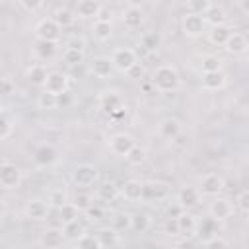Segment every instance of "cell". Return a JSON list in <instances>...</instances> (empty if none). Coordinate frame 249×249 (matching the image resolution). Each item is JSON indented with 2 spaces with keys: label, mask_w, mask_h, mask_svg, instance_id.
I'll return each instance as SVG.
<instances>
[{
  "label": "cell",
  "mask_w": 249,
  "mask_h": 249,
  "mask_svg": "<svg viewBox=\"0 0 249 249\" xmlns=\"http://www.w3.org/2000/svg\"><path fill=\"white\" fill-rule=\"evenodd\" d=\"M150 82H152L156 91L169 93V91H175L179 88L181 78H179V72L173 64H160V66H156Z\"/></svg>",
  "instance_id": "1"
},
{
  "label": "cell",
  "mask_w": 249,
  "mask_h": 249,
  "mask_svg": "<svg viewBox=\"0 0 249 249\" xmlns=\"http://www.w3.org/2000/svg\"><path fill=\"white\" fill-rule=\"evenodd\" d=\"M97 179H99V171H97V167L91 165V163H80V165H76L74 171H72V183H74L76 187H82V189L95 185Z\"/></svg>",
  "instance_id": "2"
},
{
  "label": "cell",
  "mask_w": 249,
  "mask_h": 249,
  "mask_svg": "<svg viewBox=\"0 0 249 249\" xmlns=\"http://www.w3.org/2000/svg\"><path fill=\"white\" fill-rule=\"evenodd\" d=\"M198 193L202 196H218L226 189V181L220 173H204L198 181Z\"/></svg>",
  "instance_id": "3"
},
{
  "label": "cell",
  "mask_w": 249,
  "mask_h": 249,
  "mask_svg": "<svg viewBox=\"0 0 249 249\" xmlns=\"http://www.w3.org/2000/svg\"><path fill=\"white\" fill-rule=\"evenodd\" d=\"M109 58H111V62H113V68L119 70V72H123V74H124L132 64L138 62V54H136V51L130 49V47H119V49H115Z\"/></svg>",
  "instance_id": "4"
},
{
  "label": "cell",
  "mask_w": 249,
  "mask_h": 249,
  "mask_svg": "<svg viewBox=\"0 0 249 249\" xmlns=\"http://www.w3.org/2000/svg\"><path fill=\"white\" fill-rule=\"evenodd\" d=\"M233 212H235V206H233V202H231L230 198L220 196V195H218V196H212V202H210V206H208L210 218H214L216 222H224V220L231 218Z\"/></svg>",
  "instance_id": "5"
},
{
  "label": "cell",
  "mask_w": 249,
  "mask_h": 249,
  "mask_svg": "<svg viewBox=\"0 0 249 249\" xmlns=\"http://www.w3.org/2000/svg\"><path fill=\"white\" fill-rule=\"evenodd\" d=\"M206 21H204V16L200 14H193V12H187L181 19V29L187 37H200L202 33H206Z\"/></svg>",
  "instance_id": "6"
},
{
  "label": "cell",
  "mask_w": 249,
  "mask_h": 249,
  "mask_svg": "<svg viewBox=\"0 0 249 249\" xmlns=\"http://www.w3.org/2000/svg\"><path fill=\"white\" fill-rule=\"evenodd\" d=\"M21 169L16 165V163H10V161H4L0 163V185L4 189H18L21 185Z\"/></svg>",
  "instance_id": "7"
},
{
  "label": "cell",
  "mask_w": 249,
  "mask_h": 249,
  "mask_svg": "<svg viewBox=\"0 0 249 249\" xmlns=\"http://www.w3.org/2000/svg\"><path fill=\"white\" fill-rule=\"evenodd\" d=\"M134 144H136V140H134L128 132H117V134L109 136V140H107L109 152L115 154V156H123V158H124V154H126Z\"/></svg>",
  "instance_id": "8"
},
{
  "label": "cell",
  "mask_w": 249,
  "mask_h": 249,
  "mask_svg": "<svg viewBox=\"0 0 249 249\" xmlns=\"http://www.w3.org/2000/svg\"><path fill=\"white\" fill-rule=\"evenodd\" d=\"M169 196V185L163 181L142 183V200H165Z\"/></svg>",
  "instance_id": "9"
},
{
  "label": "cell",
  "mask_w": 249,
  "mask_h": 249,
  "mask_svg": "<svg viewBox=\"0 0 249 249\" xmlns=\"http://www.w3.org/2000/svg\"><path fill=\"white\" fill-rule=\"evenodd\" d=\"M35 37L39 41H58L60 39V27L56 25V21L53 18H47V19H41L35 27Z\"/></svg>",
  "instance_id": "10"
},
{
  "label": "cell",
  "mask_w": 249,
  "mask_h": 249,
  "mask_svg": "<svg viewBox=\"0 0 249 249\" xmlns=\"http://www.w3.org/2000/svg\"><path fill=\"white\" fill-rule=\"evenodd\" d=\"M68 86H70L68 76L62 74V72H58V70H53V72L47 74V80H45V84H43V89H45V91H51V93H54V95H58V93H62V91H68Z\"/></svg>",
  "instance_id": "11"
},
{
  "label": "cell",
  "mask_w": 249,
  "mask_h": 249,
  "mask_svg": "<svg viewBox=\"0 0 249 249\" xmlns=\"http://www.w3.org/2000/svg\"><path fill=\"white\" fill-rule=\"evenodd\" d=\"M200 198H202V195L198 193V189H196V187L185 185V187H181V189H179V193H177V200H175V202H179L183 210H189V208L198 206Z\"/></svg>",
  "instance_id": "12"
},
{
  "label": "cell",
  "mask_w": 249,
  "mask_h": 249,
  "mask_svg": "<svg viewBox=\"0 0 249 249\" xmlns=\"http://www.w3.org/2000/svg\"><path fill=\"white\" fill-rule=\"evenodd\" d=\"M49 208H51V206H49L47 200H43V198H31V200H27L23 212H25V216H27L29 220L41 222V220H45V218L49 216Z\"/></svg>",
  "instance_id": "13"
},
{
  "label": "cell",
  "mask_w": 249,
  "mask_h": 249,
  "mask_svg": "<svg viewBox=\"0 0 249 249\" xmlns=\"http://www.w3.org/2000/svg\"><path fill=\"white\" fill-rule=\"evenodd\" d=\"M64 231L62 228L58 226H53V228H47L43 233H41V239H39V245L45 247V249H56L64 243Z\"/></svg>",
  "instance_id": "14"
},
{
  "label": "cell",
  "mask_w": 249,
  "mask_h": 249,
  "mask_svg": "<svg viewBox=\"0 0 249 249\" xmlns=\"http://www.w3.org/2000/svg\"><path fill=\"white\" fill-rule=\"evenodd\" d=\"M119 196H123L126 202H140L142 200V181L128 179L119 187Z\"/></svg>",
  "instance_id": "15"
},
{
  "label": "cell",
  "mask_w": 249,
  "mask_h": 249,
  "mask_svg": "<svg viewBox=\"0 0 249 249\" xmlns=\"http://www.w3.org/2000/svg\"><path fill=\"white\" fill-rule=\"evenodd\" d=\"M101 8H103V6H101L99 0H78L74 14H76V18H80V19H95V18L99 16Z\"/></svg>",
  "instance_id": "16"
},
{
  "label": "cell",
  "mask_w": 249,
  "mask_h": 249,
  "mask_svg": "<svg viewBox=\"0 0 249 249\" xmlns=\"http://www.w3.org/2000/svg\"><path fill=\"white\" fill-rule=\"evenodd\" d=\"M121 19L124 23V27L128 29H136L144 23V10L142 6H126L121 14Z\"/></svg>",
  "instance_id": "17"
},
{
  "label": "cell",
  "mask_w": 249,
  "mask_h": 249,
  "mask_svg": "<svg viewBox=\"0 0 249 249\" xmlns=\"http://www.w3.org/2000/svg\"><path fill=\"white\" fill-rule=\"evenodd\" d=\"M89 70H91V74L95 78L105 80V78H109L113 74L115 68H113V62H111L109 56H93L91 62H89Z\"/></svg>",
  "instance_id": "18"
},
{
  "label": "cell",
  "mask_w": 249,
  "mask_h": 249,
  "mask_svg": "<svg viewBox=\"0 0 249 249\" xmlns=\"http://www.w3.org/2000/svg\"><path fill=\"white\" fill-rule=\"evenodd\" d=\"M33 160H35L37 165L47 167V165H51V163H54V161L58 160V150H56L53 144H41V146L35 150Z\"/></svg>",
  "instance_id": "19"
},
{
  "label": "cell",
  "mask_w": 249,
  "mask_h": 249,
  "mask_svg": "<svg viewBox=\"0 0 249 249\" xmlns=\"http://www.w3.org/2000/svg\"><path fill=\"white\" fill-rule=\"evenodd\" d=\"M247 47H249V43H247V37L243 35V33H239V31H231V35L228 37V41L224 43V49L230 53V54H243L245 51H247Z\"/></svg>",
  "instance_id": "20"
},
{
  "label": "cell",
  "mask_w": 249,
  "mask_h": 249,
  "mask_svg": "<svg viewBox=\"0 0 249 249\" xmlns=\"http://www.w3.org/2000/svg\"><path fill=\"white\" fill-rule=\"evenodd\" d=\"M202 88L206 91H218L226 86V74L222 70H214V72H202Z\"/></svg>",
  "instance_id": "21"
},
{
  "label": "cell",
  "mask_w": 249,
  "mask_h": 249,
  "mask_svg": "<svg viewBox=\"0 0 249 249\" xmlns=\"http://www.w3.org/2000/svg\"><path fill=\"white\" fill-rule=\"evenodd\" d=\"M97 101H99V109H101L105 115H111L115 109H119V107L123 105V99H121V95H119L115 89L103 91Z\"/></svg>",
  "instance_id": "22"
},
{
  "label": "cell",
  "mask_w": 249,
  "mask_h": 249,
  "mask_svg": "<svg viewBox=\"0 0 249 249\" xmlns=\"http://www.w3.org/2000/svg\"><path fill=\"white\" fill-rule=\"evenodd\" d=\"M177 224H179V235H185V237L196 235L198 220H196V216H193L191 212L183 210V212L177 216Z\"/></svg>",
  "instance_id": "23"
},
{
  "label": "cell",
  "mask_w": 249,
  "mask_h": 249,
  "mask_svg": "<svg viewBox=\"0 0 249 249\" xmlns=\"http://www.w3.org/2000/svg\"><path fill=\"white\" fill-rule=\"evenodd\" d=\"M231 27L228 23H218V25H210V29L206 31L208 35V41L212 45H218V47H224V43L228 41V37L231 35Z\"/></svg>",
  "instance_id": "24"
},
{
  "label": "cell",
  "mask_w": 249,
  "mask_h": 249,
  "mask_svg": "<svg viewBox=\"0 0 249 249\" xmlns=\"http://www.w3.org/2000/svg\"><path fill=\"white\" fill-rule=\"evenodd\" d=\"M95 235H97L99 247H117V245H121V233L115 231L111 226L109 228H99L95 231Z\"/></svg>",
  "instance_id": "25"
},
{
  "label": "cell",
  "mask_w": 249,
  "mask_h": 249,
  "mask_svg": "<svg viewBox=\"0 0 249 249\" xmlns=\"http://www.w3.org/2000/svg\"><path fill=\"white\" fill-rule=\"evenodd\" d=\"M181 132V123L177 119H163L160 124H158V134L165 140H173L177 134Z\"/></svg>",
  "instance_id": "26"
},
{
  "label": "cell",
  "mask_w": 249,
  "mask_h": 249,
  "mask_svg": "<svg viewBox=\"0 0 249 249\" xmlns=\"http://www.w3.org/2000/svg\"><path fill=\"white\" fill-rule=\"evenodd\" d=\"M152 228V218L146 212L130 214V231L134 233H146Z\"/></svg>",
  "instance_id": "27"
},
{
  "label": "cell",
  "mask_w": 249,
  "mask_h": 249,
  "mask_svg": "<svg viewBox=\"0 0 249 249\" xmlns=\"http://www.w3.org/2000/svg\"><path fill=\"white\" fill-rule=\"evenodd\" d=\"M113 35V25H111V19H101V18H95L93 19V37L97 41H109Z\"/></svg>",
  "instance_id": "28"
},
{
  "label": "cell",
  "mask_w": 249,
  "mask_h": 249,
  "mask_svg": "<svg viewBox=\"0 0 249 249\" xmlns=\"http://www.w3.org/2000/svg\"><path fill=\"white\" fill-rule=\"evenodd\" d=\"M47 74H49V70H47L45 64H41V62L31 64V66L27 68V72H25L27 80H29L33 86H41V88H43V84H45V80H47Z\"/></svg>",
  "instance_id": "29"
},
{
  "label": "cell",
  "mask_w": 249,
  "mask_h": 249,
  "mask_svg": "<svg viewBox=\"0 0 249 249\" xmlns=\"http://www.w3.org/2000/svg\"><path fill=\"white\" fill-rule=\"evenodd\" d=\"M53 19L56 21V25L60 27V29H64V27H70V25H74V21H76V14L70 10V8H56L54 12H53Z\"/></svg>",
  "instance_id": "30"
},
{
  "label": "cell",
  "mask_w": 249,
  "mask_h": 249,
  "mask_svg": "<svg viewBox=\"0 0 249 249\" xmlns=\"http://www.w3.org/2000/svg\"><path fill=\"white\" fill-rule=\"evenodd\" d=\"M204 21L210 23V25H218V23H228V16H226V10L220 8V6H210L204 14Z\"/></svg>",
  "instance_id": "31"
},
{
  "label": "cell",
  "mask_w": 249,
  "mask_h": 249,
  "mask_svg": "<svg viewBox=\"0 0 249 249\" xmlns=\"http://www.w3.org/2000/svg\"><path fill=\"white\" fill-rule=\"evenodd\" d=\"M140 45H142V49H146L148 53H154V51H158V49L161 47V35H160L158 31H146V33H142V37H140Z\"/></svg>",
  "instance_id": "32"
},
{
  "label": "cell",
  "mask_w": 249,
  "mask_h": 249,
  "mask_svg": "<svg viewBox=\"0 0 249 249\" xmlns=\"http://www.w3.org/2000/svg\"><path fill=\"white\" fill-rule=\"evenodd\" d=\"M146 156H148L146 148L140 146V144H134V146L124 154V160H126L128 165H142V163L146 161Z\"/></svg>",
  "instance_id": "33"
},
{
  "label": "cell",
  "mask_w": 249,
  "mask_h": 249,
  "mask_svg": "<svg viewBox=\"0 0 249 249\" xmlns=\"http://www.w3.org/2000/svg\"><path fill=\"white\" fill-rule=\"evenodd\" d=\"M111 228L119 233L130 231V214L128 212H115L111 216Z\"/></svg>",
  "instance_id": "34"
},
{
  "label": "cell",
  "mask_w": 249,
  "mask_h": 249,
  "mask_svg": "<svg viewBox=\"0 0 249 249\" xmlns=\"http://www.w3.org/2000/svg\"><path fill=\"white\" fill-rule=\"evenodd\" d=\"M97 196H99L101 200H105V202L115 200V198L119 196V187H117V183H113V181L101 183V185L97 187Z\"/></svg>",
  "instance_id": "35"
},
{
  "label": "cell",
  "mask_w": 249,
  "mask_h": 249,
  "mask_svg": "<svg viewBox=\"0 0 249 249\" xmlns=\"http://www.w3.org/2000/svg\"><path fill=\"white\" fill-rule=\"evenodd\" d=\"M58 210V216H60V220H62V224H66V222H72V220H76V218H80V210H78V206L74 204V202H64L60 208H56Z\"/></svg>",
  "instance_id": "36"
},
{
  "label": "cell",
  "mask_w": 249,
  "mask_h": 249,
  "mask_svg": "<svg viewBox=\"0 0 249 249\" xmlns=\"http://www.w3.org/2000/svg\"><path fill=\"white\" fill-rule=\"evenodd\" d=\"M84 58H86V54H84V51H80V49L64 47V51H62V60H64L68 66L82 64V62H84Z\"/></svg>",
  "instance_id": "37"
},
{
  "label": "cell",
  "mask_w": 249,
  "mask_h": 249,
  "mask_svg": "<svg viewBox=\"0 0 249 249\" xmlns=\"http://www.w3.org/2000/svg\"><path fill=\"white\" fill-rule=\"evenodd\" d=\"M62 231H64V237L76 239V237H80V235L86 231V228H84V224L80 222V218H76V220H72V222H66V224L62 226Z\"/></svg>",
  "instance_id": "38"
},
{
  "label": "cell",
  "mask_w": 249,
  "mask_h": 249,
  "mask_svg": "<svg viewBox=\"0 0 249 249\" xmlns=\"http://www.w3.org/2000/svg\"><path fill=\"white\" fill-rule=\"evenodd\" d=\"M74 245H76L78 249H101V247H99V241H97V235H95V233L91 235V233H86V231H84L80 237L74 239Z\"/></svg>",
  "instance_id": "39"
},
{
  "label": "cell",
  "mask_w": 249,
  "mask_h": 249,
  "mask_svg": "<svg viewBox=\"0 0 249 249\" xmlns=\"http://www.w3.org/2000/svg\"><path fill=\"white\" fill-rule=\"evenodd\" d=\"M35 53L39 54V58H51L54 53H56V43L54 41H39L37 39V47H35Z\"/></svg>",
  "instance_id": "40"
},
{
  "label": "cell",
  "mask_w": 249,
  "mask_h": 249,
  "mask_svg": "<svg viewBox=\"0 0 249 249\" xmlns=\"http://www.w3.org/2000/svg\"><path fill=\"white\" fill-rule=\"evenodd\" d=\"M66 200H68V193H66L64 189H53V191L49 193V196H47V202H49V206H53V208H60Z\"/></svg>",
  "instance_id": "41"
},
{
  "label": "cell",
  "mask_w": 249,
  "mask_h": 249,
  "mask_svg": "<svg viewBox=\"0 0 249 249\" xmlns=\"http://www.w3.org/2000/svg\"><path fill=\"white\" fill-rule=\"evenodd\" d=\"M37 105H39V109H56V95L54 93H51V91H41L39 93V97H37Z\"/></svg>",
  "instance_id": "42"
},
{
  "label": "cell",
  "mask_w": 249,
  "mask_h": 249,
  "mask_svg": "<svg viewBox=\"0 0 249 249\" xmlns=\"http://www.w3.org/2000/svg\"><path fill=\"white\" fill-rule=\"evenodd\" d=\"M202 72H214V70H222V60L216 54H206L202 56V64H200Z\"/></svg>",
  "instance_id": "43"
},
{
  "label": "cell",
  "mask_w": 249,
  "mask_h": 249,
  "mask_svg": "<svg viewBox=\"0 0 249 249\" xmlns=\"http://www.w3.org/2000/svg\"><path fill=\"white\" fill-rule=\"evenodd\" d=\"M84 216L89 220V222H99L105 218V208L103 206H97V204H89L86 210H84Z\"/></svg>",
  "instance_id": "44"
},
{
  "label": "cell",
  "mask_w": 249,
  "mask_h": 249,
  "mask_svg": "<svg viewBox=\"0 0 249 249\" xmlns=\"http://www.w3.org/2000/svg\"><path fill=\"white\" fill-rule=\"evenodd\" d=\"M202 245H204V247H210V249H226L230 243H228V239H224L222 235L212 233V235H208V237L202 241Z\"/></svg>",
  "instance_id": "45"
},
{
  "label": "cell",
  "mask_w": 249,
  "mask_h": 249,
  "mask_svg": "<svg viewBox=\"0 0 249 249\" xmlns=\"http://www.w3.org/2000/svg\"><path fill=\"white\" fill-rule=\"evenodd\" d=\"M210 6H212L210 0H187V12H193V14L202 16Z\"/></svg>",
  "instance_id": "46"
},
{
  "label": "cell",
  "mask_w": 249,
  "mask_h": 249,
  "mask_svg": "<svg viewBox=\"0 0 249 249\" xmlns=\"http://www.w3.org/2000/svg\"><path fill=\"white\" fill-rule=\"evenodd\" d=\"M233 206H235L241 214H247V212H249V191H247V189H243V191L237 195Z\"/></svg>",
  "instance_id": "47"
},
{
  "label": "cell",
  "mask_w": 249,
  "mask_h": 249,
  "mask_svg": "<svg viewBox=\"0 0 249 249\" xmlns=\"http://www.w3.org/2000/svg\"><path fill=\"white\" fill-rule=\"evenodd\" d=\"M216 230H218V222H216L214 218H206V220L198 222V226H196V231H200V233H206V235H212V233H216Z\"/></svg>",
  "instance_id": "48"
},
{
  "label": "cell",
  "mask_w": 249,
  "mask_h": 249,
  "mask_svg": "<svg viewBox=\"0 0 249 249\" xmlns=\"http://www.w3.org/2000/svg\"><path fill=\"white\" fill-rule=\"evenodd\" d=\"M91 202H93V198H91V195H89V193H78V195L74 196V204L78 206V210H80V212H84Z\"/></svg>",
  "instance_id": "49"
},
{
  "label": "cell",
  "mask_w": 249,
  "mask_h": 249,
  "mask_svg": "<svg viewBox=\"0 0 249 249\" xmlns=\"http://www.w3.org/2000/svg\"><path fill=\"white\" fill-rule=\"evenodd\" d=\"M16 86L12 82V78H0V97H10L14 93Z\"/></svg>",
  "instance_id": "50"
},
{
  "label": "cell",
  "mask_w": 249,
  "mask_h": 249,
  "mask_svg": "<svg viewBox=\"0 0 249 249\" xmlns=\"http://www.w3.org/2000/svg\"><path fill=\"white\" fill-rule=\"evenodd\" d=\"M10 134H12V123H10V119L0 111V140L8 138Z\"/></svg>",
  "instance_id": "51"
},
{
  "label": "cell",
  "mask_w": 249,
  "mask_h": 249,
  "mask_svg": "<svg viewBox=\"0 0 249 249\" xmlns=\"http://www.w3.org/2000/svg\"><path fill=\"white\" fill-rule=\"evenodd\" d=\"M72 101H74V97H72V93L70 91H62V93H58L56 95V109L58 107H68V105H72Z\"/></svg>",
  "instance_id": "52"
},
{
  "label": "cell",
  "mask_w": 249,
  "mask_h": 249,
  "mask_svg": "<svg viewBox=\"0 0 249 249\" xmlns=\"http://www.w3.org/2000/svg\"><path fill=\"white\" fill-rule=\"evenodd\" d=\"M165 233L171 235V237L179 235V224H177V218H167V220H165Z\"/></svg>",
  "instance_id": "53"
},
{
  "label": "cell",
  "mask_w": 249,
  "mask_h": 249,
  "mask_svg": "<svg viewBox=\"0 0 249 249\" xmlns=\"http://www.w3.org/2000/svg\"><path fill=\"white\" fill-rule=\"evenodd\" d=\"M21 8L27 10V12H37L41 6H43V0H19Z\"/></svg>",
  "instance_id": "54"
},
{
  "label": "cell",
  "mask_w": 249,
  "mask_h": 249,
  "mask_svg": "<svg viewBox=\"0 0 249 249\" xmlns=\"http://www.w3.org/2000/svg\"><path fill=\"white\" fill-rule=\"evenodd\" d=\"M128 78H132V80H136V78H142L144 76V68L140 66V62H136V64H132L126 72H124Z\"/></svg>",
  "instance_id": "55"
},
{
  "label": "cell",
  "mask_w": 249,
  "mask_h": 249,
  "mask_svg": "<svg viewBox=\"0 0 249 249\" xmlns=\"http://www.w3.org/2000/svg\"><path fill=\"white\" fill-rule=\"evenodd\" d=\"M181 212H183V208H181V204H179V202L167 204V208H165V218H177Z\"/></svg>",
  "instance_id": "56"
},
{
  "label": "cell",
  "mask_w": 249,
  "mask_h": 249,
  "mask_svg": "<svg viewBox=\"0 0 249 249\" xmlns=\"http://www.w3.org/2000/svg\"><path fill=\"white\" fill-rule=\"evenodd\" d=\"M109 119H111V121H115V123L124 121V119H126V107H124V105H121L119 109H115V111L109 115Z\"/></svg>",
  "instance_id": "57"
},
{
  "label": "cell",
  "mask_w": 249,
  "mask_h": 249,
  "mask_svg": "<svg viewBox=\"0 0 249 249\" xmlns=\"http://www.w3.org/2000/svg\"><path fill=\"white\" fill-rule=\"evenodd\" d=\"M66 47H70V49H80V51H84V47H86V43H84V39H80V37H72L68 43H66Z\"/></svg>",
  "instance_id": "58"
},
{
  "label": "cell",
  "mask_w": 249,
  "mask_h": 249,
  "mask_svg": "<svg viewBox=\"0 0 249 249\" xmlns=\"http://www.w3.org/2000/svg\"><path fill=\"white\" fill-rule=\"evenodd\" d=\"M239 6H241V12H243V14L249 12V0H239Z\"/></svg>",
  "instance_id": "59"
},
{
  "label": "cell",
  "mask_w": 249,
  "mask_h": 249,
  "mask_svg": "<svg viewBox=\"0 0 249 249\" xmlns=\"http://www.w3.org/2000/svg\"><path fill=\"white\" fill-rule=\"evenodd\" d=\"M144 2H146V0H126L128 6H142Z\"/></svg>",
  "instance_id": "60"
},
{
  "label": "cell",
  "mask_w": 249,
  "mask_h": 249,
  "mask_svg": "<svg viewBox=\"0 0 249 249\" xmlns=\"http://www.w3.org/2000/svg\"><path fill=\"white\" fill-rule=\"evenodd\" d=\"M4 210H6V206H4V200H0V216L4 214Z\"/></svg>",
  "instance_id": "61"
},
{
  "label": "cell",
  "mask_w": 249,
  "mask_h": 249,
  "mask_svg": "<svg viewBox=\"0 0 249 249\" xmlns=\"http://www.w3.org/2000/svg\"><path fill=\"white\" fill-rule=\"evenodd\" d=\"M109 4H117V2H121V0H107Z\"/></svg>",
  "instance_id": "62"
},
{
  "label": "cell",
  "mask_w": 249,
  "mask_h": 249,
  "mask_svg": "<svg viewBox=\"0 0 249 249\" xmlns=\"http://www.w3.org/2000/svg\"><path fill=\"white\" fill-rule=\"evenodd\" d=\"M0 111H2V107H0Z\"/></svg>",
  "instance_id": "63"
}]
</instances>
